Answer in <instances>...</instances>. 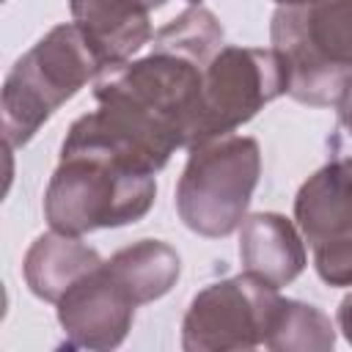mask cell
Segmentation results:
<instances>
[{
    "label": "cell",
    "mask_w": 352,
    "mask_h": 352,
    "mask_svg": "<svg viewBox=\"0 0 352 352\" xmlns=\"http://www.w3.org/2000/svg\"><path fill=\"white\" fill-rule=\"evenodd\" d=\"M102 72L74 22L55 25L44 33L8 72L0 94L6 148H22L80 88Z\"/></svg>",
    "instance_id": "3"
},
{
    "label": "cell",
    "mask_w": 352,
    "mask_h": 352,
    "mask_svg": "<svg viewBox=\"0 0 352 352\" xmlns=\"http://www.w3.org/2000/svg\"><path fill=\"white\" fill-rule=\"evenodd\" d=\"M286 94V72L272 50L223 44L204 69L201 104L190 146L234 135L264 104Z\"/></svg>",
    "instance_id": "6"
},
{
    "label": "cell",
    "mask_w": 352,
    "mask_h": 352,
    "mask_svg": "<svg viewBox=\"0 0 352 352\" xmlns=\"http://www.w3.org/2000/svg\"><path fill=\"white\" fill-rule=\"evenodd\" d=\"M187 3H190V6H201V0H187Z\"/></svg>",
    "instance_id": "20"
},
{
    "label": "cell",
    "mask_w": 352,
    "mask_h": 352,
    "mask_svg": "<svg viewBox=\"0 0 352 352\" xmlns=\"http://www.w3.org/2000/svg\"><path fill=\"white\" fill-rule=\"evenodd\" d=\"M204 69L187 55L151 47L143 58L102 69L94 80V96L99 110L132 132L165 168L176 148L190 146Z\"/></svg>",
    "instance_id": "1"
},
{
    "label": "cell",
    "mask_w": 352,
    "mask_h": 352,
    "mask_svg": "<svg viewBox=\"0 0 352 352\" xmlns=\"http://www.w3.org/2000/svg\"><path fill=\"white\" fill-rule=\"evenodd\" d=\"M270 41L286 72V94L308 107H330L352 74V0L278 6Z\"/></svg>",
    "instance_id": "4"
},
{
    "label": "cell",
    "mask_w": 352,
    "mask_h": 352,
    "mask_svg": "<svg viewBox=\"0 0 352 352\" xmlns=\"http://www.w3.org/2000/svg\"><path fill=\"white\" fill-rule=\"evenodd\" d=\"M336 322H338V330L341 336L346 338V344L352 346V292L338 302V314H336Z\"/></svg>",
    "instance_id": "18"
},
{
    "label": "cell",
    "mask_w": 352,
    "mask_h": 352,
    "mask_svg": "<svg viewBox=\"0 0 352 352\" xmlns=\"http://www.w3.org/2000/svg\"><path fill=\"white\" fill-rule=\"evenodd\" d=\"M187 151L190 157L176 184V212L182 223L209 239L239 231L261 176L258 140L223 135Z\"/></svg>",
    "instance_id": "5"
},
{
    "label": "cell",
    "mask_w": 352,
    "mask_h": 352,
    "mask_svg": "<svg viewBox=\"0 0 352 352\" xmlns=\"http://www.w3.org/2000/svg\"><path fill=\"white\" fill-rule=\"evenodd\" d=\"M151 47L173 50L206 66L223 47V25L209 8L190 6L179 16L165 22L160 30H154Z\"/></svg>",
    "instance_id": "15"
},
{
    "label": "cell",
    "mask_w": 352,
    "mask_h": 352,
    "mask_svg": "<svg viewBox=\"0 0 352 352\" xmlns=\"http://www.w3.org/2000/svg\"><path fill=\"white\" fill-rule=\"evenodd\" d=\"M104 267L124 286L138 308L165 297L182 275V258L176 248L162 239H138L116 250L104 261Z\"/></svg>",
    "instance_id": "13"
},
{
    "label": "cell",
    "mask_w": 352,
    "mask_h": 352,
    "mask_svg": "<svg viewBox=\"0 0 352 352\" xmlns=\"http://www.w3.org/2000/svg\"><path fill=\"white\" fill-rule=\"evenodd\" d=\"M135 308V300L102 261L58 300V324L69 346L116 349L132 330Z\"/></svg>",
    "instance_id": "8"
},
{
    "label": "cell",
    "mask_w": 352,
    "mask_h": 352,
    "mask_svg": "<svg viewBox=\"0 0 352 352\" xmlns=\"http://www.w3.org/2000/svg\"><path fill=\"white\" fill-rule=\"evenodd\" d=\"M275 6H286V8H300V6H314L319 0H272Z\"/></svg>",
    "instance_id": "19"
},
{
    "label": "cell",
    "mask_w": 352,
    "mask_h": 352,
    "mask_svg": "<svg viewBox=\"0 0 352 352\" xmlns=\"http://www.w3.org/2000/svg\"><path fill=\"white\" fill-rule=\"evenodd\" d=\"M280 294L261 278L242 272L204 286L182 319L187 352H248L264 346Z\"/></svg>",
    "instance_id": "7"
},
{
    "label": "cell",
    "mask_w": 352,
    "mask_h": 352,
    "mask_svg": "<svg viewBox=\"0 0 352 352\" xmlns=\"http://www.w3.org/2000/svg\"><path fill=\"white\" fill-rule=\"evenodd\" d=\"M102 261L104 258L80 236L50 228V234L36 236V242L28 248L22 258V275L38 300L58 305V300Z\"/></svg>",
    "instance_id": "12"
},
{
    "label": "cell",
    "mask_w": 352,
    "mask_h": 352,
    "mask_svg": "<svg viewBox=\"0 0 352 352\" xmlns=\"http://www.w3.org/2000/svg\"><path fill=\"white\" fill-rule=\"evenodd\" d=\"M154 198L151 170L102 146L63 140L60 162L44 190V217L52 231L82 236L143 220Z\"/></svg>",
    "instance_id": "2"
},
{
    "label": "cell",
    "mask_w": 352,
    "mask_h": 352,
    "mask_svg": "<svg viewBox=\"0 0 352 352\" xmlns=\"http://www.w3.org/2000/svg\"><path fill=\"white\" fill-rule=\"evenodd\" d=\"M239 258L245 272L280 289L289 286L308 264L305 242L297 226L278 212L248 214L239 226Z\"/></svg>",
    "instance_id": "11"
},
{
    "label": "cell",
    "mask_w": 352,
    "mask_h": 352,
    "mask_svg": "<svg viewBox=\"0 0 352 352\" xmlns=\"http://www.w3.org/2000/svg\"><path fill=\"white\" fill-rule=\"evenodd\" d=\"M314 270L327 286H352V236L314 245Z\"/></svg>",
    "instance_id": "16"
},
{
    "label": "cell",
    "mask_w": 352,
    "mask_h": 352,
    "mask_svg": "<svg viewBox=\"0 0 352 352\" xmlns=\"http://www.w3.org/2000/svg\"><path fill=\"white\" fill-rule=\"evenodd\" d=\"M294 220L311 248L352 236V157L330 160L300 184Z\"/></svg>",
    "instance_id": "10"
},
{
    "label": "cell",
    "mask_w": 352,
    "mask_h": 352,
    "mask_svg": "<svg viewBox=\"0 0 352 352\" xmlns=\"http://www.w3.org/2000/svg\"><path fill=\"white\" fill-rule=\"evenodd\" d=\"M336 110H338V124H341L344 132L352 138V74H349V80L344 82V91H341V96H338V102H336Z\"/></svg>",
    "instance_id": "17"
},
{
    "label": "cell",
    "mask_w": 352,
    "mask_h": 352,
    "mask_svg": "<svg viewBox=\"0 0 352 352\" xmlns=\"http://www.w3.org/2000/svg\"><path fill=\"white\" fill-rule=\"evenodd\" d=\"M168 0H69L72 22L85 36L102 69L135 58L154 38L151 11Z\"/></svg>",
    "instance_id": "9"
},
{
    "label": "cell",
    "mask_w": 352,
    "mask_h": 352,
    "mask_svg": "<svg viewBox=\"0 0 352 352\" xmlns=\"http://www.w3.org/2000/svg\"><path fill=\"white\" fill-rule=\"evenodd\" d=\"M264 346L272 352H330L336 327L322 308L280 297Z\"/></svg>",
    "instance_id": "14"
}]
</instances>
